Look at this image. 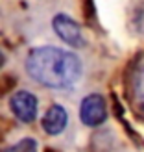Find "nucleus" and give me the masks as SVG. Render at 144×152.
<instances>
[{
    "label": "nucleus",
    "instance_id": "f257e3e1",
    "mask_svg": "<svg viewBox=\"0 0 144 152\" xmlns=\"http://www.w3.org/2000/svg\"><path fill=\"white\" fill-rule=\"evenodd\" d=\"M24 69L35 83L65 91L78 86L83 76V63L70 50L57 47H35L26 56Z\"/></svg>",
    "mask_w": 144,
    "mask_h": 152
},
{
    "label": "nucleus",
    "instance_id": "f03ea898",
    "mask_svg": "<svg viewBox=\"0 0 144 152\" xmlns=\"http://www.w3.org/2000/svg\"><path fill=\"white\" fill-rule=\"evenodd\" d=\"M52 28H54L56 35L61 39L63 43H67L72 48H83L85 47V35L81 32V26L76 22L72 17L65 13H57L52 19Z\"/></svg>",
    "mask_w": 144,
    "mask_h": 152
},
{
    "label": "nucleus",
    "instance_id": "7ed1b4c3",
    "mask_svg": "<svg viewBox=\"0 0 144 152\" xmlns=\"http://www.w3.org/2000/svg\"><path fill=\"white\" fill-rule=\"evenodd\" d=\"M80 119L85 126H100L107 119V104L105 98L98 93L87 95L80 104Z\"/></svg>",
    "mask_w": 144,
    "mask_h": 152
},
{
    "label": "nucleus",
    "instance_id": "20e7f679",
    "mask_svg": "<svg viewBox=\"0 0 144 152\" xmlns=\"http://www.w3.org/2000/svg\"><path fill=\"white\" fill-rule=\"evenodd\" d=\"M37 96L30 91H17L9 98V110L20 123L30 124L37 119Z\"/></svg>",
    "mask_w": 144,
    "mask_h": 152
},
{
    "label": "nucleus",
    "instance_id": "39448f33",
    "mask_svg": "<svg viewBox=\"0 0 144 152\" xmlns=\"http://www.w3.org/2000/svg\"><path fill=\"white\" fill-rule=\"evenodd\" d=\"M41 124H43L44 134L59 135L67 128V124H69V113H67V110L63 108V106L54 104V106H50V108L46 110V113L43 115Z\"/></svg>",
    "mask_w": 144,
    "mask_h": 152
},
{
    "label": "nucleus",
    "instance_id": "423d86ee",
    "mask_svg": "<svg viewBox=\"0 0 144 152\" xmlns=\"http://www.w3.org/2000/svg\"><path fill=\"white\" fill-rule=\"evenodd\" d=\"M133 96L139 110L144 113V59L135 67L133 72Z\"/></svg>",
    "mask_w": 144,
    "mask_h": 152
},
{
    "label": "nucleus",
    "instance_id": "0eeeda50",
    "mask_svg": "<svg viewBox=\"0 0 144 152\" xmlns=\"http://www.w3.org/2000/svg\"><path fill=\"white\" fill-rule=\"evenodd\" d=\"M37 148H39L37 139H33V137H24V139H20L19 143H15L13 147L6 148L4 152H37Z\"/></svg>",
    "mask_w": 144,
    "mask_h": 152
},
{
    "label": "nucleus",
    "instance_id": "6e6552de",
    "mask_svg": "<svg viewBox=\"0 0 144 152\" xmlns=\"http://www.w3.org/2000/svg\"><path fill=\"white\" fill-rule=\"evenodd\" d=\"M4 61H6V58H4V54H2V52H0V67L4 65Z\"/></svg>",
    "mask_w": 144,
    "mask_h": 152
}]
</instances>
